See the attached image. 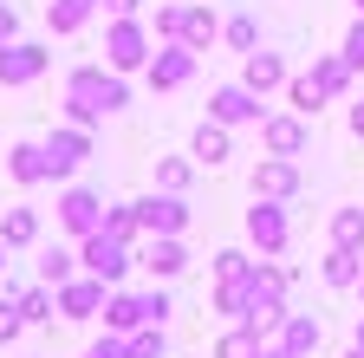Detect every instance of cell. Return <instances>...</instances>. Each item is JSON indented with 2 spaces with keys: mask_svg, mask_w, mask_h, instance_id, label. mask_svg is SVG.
Listing matches in <instances>:
<instances>
[{
  "mask_svg": "<svg viewBox=\"0 0 364 358\" xmlns=\"http://www.w3.org/2000/svg\"><path fill=\"white\" fill-rule=\"evenodd\" d=\"M130 105V85H124V72H111V65H78L72 78H65V124H105L111 111H124Z\"/></svg>",
  "mask_w": 364,
  "mask_h": 358,
  "instance_id": "obj_1",
  "label": "cell"
},
{
  "mask_svg": "<svg viewBox=\"0 0 364 358\" xmlns=\"http://www.w3.org/2000/svg\"><path fill=\"white\" fill-rule=\"evenodd\" d=\"M78 267H85V274H98L105 287H124V274L136 267V241H124V235H111V228H91V235L78 241Z\"/></svg>",
  "mask_w": 364,
  "mask_h": 358,
  "instance_id": "obj_2",
  "label": "cell"
},
{
  "mask_svg": "<svg viewBox=\"0 0 364 358\" xmlns=\"http://www.w3.org/2000/svg\"><path fill=\"white\" fill-rule=\"evenodd\" d=\"M150 26L144 20H136V14H117L111 26H105V65L111 72H144L150 65Z\"/></svg>",
  "mask_w": 364,
  "mask_h": 358,
  "instance_id": "obj_3",
  "label": "cell"
},
{
  "mask_svg": "<svg viewBox=\"0 0 364 358\" xmlns=\"http://www.w3.org/2000/svg\"><path fill=\"white\" fill-rule=\"evenodd\" d=\"M39 150H46V176H78L85 169V157H91V130L85 124H59L53 137H39Z\"/></svg>",
  "mask_w": 364,
  "mask_h": 358,
  "instance_id": "obj_4",
  "label": "cell"
},
{
  "mask_svg": "<svg viewBox=\"0 0 364 358\" xmlns=\"http://www.w3.org/2000/svg\"><path fill=\"white\" fill-rule=\"evenodd\" d=\"M53 215H59V228H65V235H78V241H85L91 228H105V196H98V189H85V183H72V189L59 196V209H53Z\"/></svg>",
  "mask_w": 364,
  "mask_h": 358,
  "instance_id": "obj_5",
  "label": "cell"
},
{
  "mask_svg": "<svg viewBox=\"0 0 364 358\" xmlns=\"http://www.w3.org/2000/svg\"><path fill=\"white\" fill-rule=\"evenodd\" d=\"M287 235H293L287 209L267 202V196H254V209H247V241H254L260 254H287Z\"/></svg>",
  "mask_w": 364,
  "mask_h": 358,
  "instance_id": "obj_6",
  "label": "cell"
},
{
  "mask_svg": "<svg viewBox=\"0 0 364 358\" xmlns=\"http://www.w3.org/2000/svg\"><path fill=\"white\" fill-rule=\"evenodd\" d=\"M144 78L156 85V92H176V85L196 78V53L182 46V39H163V46L150 53V65H144Z\"/></svg>",
  "mask_w": 364,
  "mask_h": 358,
  "instance_id": "obj_7",
  "label": "cell"
},
{
  "mask_svg": "<svg viewBox=\"0 0 364 358\" xmlns=\"http://www.w3.org/2000/svg\"><path fill=\"white\" fill-rule=\"evenodd\" d=\"M53 300H59V320H91V312H105L111 287L98 274H72L65 287H53Z\"/></svg>",
  "mask_w": 364,
  "mask_h": 358,
  "instance_id": "obj_8",
  "label": "cell"
},
{
  "mask_svg": "<svg viewBox=\"0 0 364 358\" xmlns=\"http://www.w3.org/2000/svg\"><path fill=\"white\" fill-rule=\"evenodd\" d=\"M46 65H53V53H46L39 39H7V46H0V85H33Z\"/></svg>",
  "mask_w": 364,
  "mask_h": 358,
  "instance_id": "obj_9",
  "label": "cell"
},
{
  "mask_svg": "<svg viewBox=\"0 0 364 358\" xmlns=\"http://www.w3.org/2000/svg\"><path fill=\"white\" fill-rule=\"evenodd\" d=\"M136 221H144V235H182V228H189V202L156 189V196L136 202Z\"/></svg>",
  "mask_w": 364,
  "mask_h": 358,
  "instance_id": "obj_10",
  "label": "cell"
},
{
  "mask_svg": "<svg viewBox=\"0 0 364 358\" xmlns=\"http://www.w3.org/2000/svg\"><path fill=\"white\" fill-rule=\"evenodd\" d=\"M208 117L235 130V124H260L267 111H260V92H247V85H221V92L208 98Z\"/></svg>",
  "mask_w": 364,
  "mask_h": 358,
  "instance_id": "obj_11",
  "label": "cell"
},
{
  "mask_svg": "<svg viewBox=\"0 0 364 358\" xmlns=\"http://www.w3.org/2000/svg\"><path fill=\"white\" fill-rule=\"evenodd\" d=\"M254 196H267V202H293V196H299V163H293V157H260V169H254Z\"/></svg>",
  "mask_w": 364,
  "mask_h": 358,
  "instance_id": "obj_12",
  "label": "cell"
},
{
  "mask_svg": "<svg viewBox=\"0 0 364 358\" xmlns=\"http://www.w3.org/2000/svg\"><path fill=\"white\" fill-rule=\"evenodd\" d=\"M136 267H150L156 280H176L182 267H189V248H182V235H150L136 248Z\"/></svg>",
  "mask_w": 364,
  "mask_h": 358,
  "instance_id": "obj_13",
  "label": "cell"
},
{
  "mask_svg": "<svg viewBox=\"0 0 364 358\" xmlns=\"http://www.w3.org/2000/svg\"><path fill=\"white\" fill-rule=\"evenodd\" d=\"M260 144H267V157H299V150H306V117H299V111L260 117Z\"/></svg>",
  "mask_w": 364,
  "mask_h": 358,
  "instance_id": "obj_14",
  "label": "cell"
},
{
  "mask_svg": "<svg viewBox=\"0 0 364 358\" xmlns=\"http://www.w3.org/2000/svg\"><path fill=\"white\" fill-rule=\"evenodd\" d=\"M287 78H293V72H287L280 53H260V46H254V53L241 59V85H247V92H260V98H267V92H280Z\"/></svg>",
  "mask_w": 364,
  "mask_h": 358,
  "instance_id": "obj_15",
  "label": "cell"
},
{
  "mask_svg": "<svg viewBox=\"0 0 364 358\" xmlns=\"http://www.w3.org/2000/svg\"><path fill=\"white\" fill-rule=\"evenodd\" d=\"M189 157L202 163V169H215V163H228V157H235V144H228V124H196V137H189Z\"/></svg>",
  "mask_w": 364,
  "mask_h": 358,
  "instance_id": "obj_16",
  "label": "cell"
},
{
  "mask_svg": "<svg viewBox=\"0 0 364 358\" xmlns=\"http://www.w3.org/2000/svg\"><path fill=\"white\" fill-rule=\"evenodd\" d=\"M105 326H111V332H136V326H150V320H144V293L111 287V300H105Z\"/></svg>",
  "mask_w": 364,
  "mask_h": 358,
  "instance_id": "obj_17",
  "label": "cell"
},
{
  "mask_svg": "<svg viewBox=\"0 0 364 358\" xmlns=\"http://www.w3.org/2000/svg\"><path fill=\"white\" fill-rule=\"evenodd\" d=\"M7 176H14L20 189L53 183V176H46V150H39V144H14V150H7Z\"/></svg>",
  "mask_w": 364,
  "mask_h": 358,
  "instance_id": "obj_18",
  "label": "cell"
},
{
  "mask_svg": "<svg viewBox=\"0 0 364 358\" xmlns=\"http://www.w3.org/2000/svg\"><path fill=\"white\" fill-rule=\"evenodd\" d=\"M98 7H105V0H46V26H53V33H78V26H91Z\"/></svg>",
  "mask_w": 364,
  "mask_h": 358,
  "instance_id": "obj_19",
  "label": "cell"
},
{
  "mask_svg": "<svg viewBox=\"0 0 364 358\" xmlns=\"http://www.w3.org/2000/svg\"><path fill=\"white\" fill-rule=\"evenodd\" d=\"M215 39H221V20L208 7H182V46H189V53H208Z\"/></svg>",
  "mask_w": 364,
  "mask_h": 358,
  "instance_id": "obj_20",
  "label": "cell"
},
{
  "mask_svg": "<svg viewBox=\"0 0 364 358\" xmlns=\"http://www.w3.org/2000/svg\"><path fill=\"white\" fill-rule=\"evenodd\" d=\"M260 352H267V339H260L247 320H235V326L215 339V358H260Z\"/></svg>",
  "mask_w": 364,
  "mask_h": 358,
  "instance_id": "obj_21",
  "label": "cell"
},
{
  "mask_svg": "<svg viewBox=\"0 0 364 358\" xmlns=\"http://www.w3.org/2000/svg\"><path fill=\"white\" fill-rule=\"evenodd\" d=\"M280 345H287L293 358H312V352H318V320H306V312H287V320H280Z\"/></svg>",
  "mask_w": 364,
  "mask_h": 358,
  "instance_id": "obj_22",
  "label": "cell"
},
{
  "mask_svg": "<svg viewBox=\"0 0 364 358\" xmlns=\"http://www.w3.org/2000/svg\"><path fill=\"white\" fill-rule=\"evenodd\" d=\"M39 241V209H7L0 215V248H33Z\"/></svg>",
  "mask_w": 364,
  "mask_h": 358,
  "instance_id": "obj_23",
  "label": "cell"
},
{
  "mask_svg": "<svg viewBox=\"0 0 364 358\" xmlns=\"http://www.w3.org/2000/svg\"><path fill=\"white\" fill-rule=\"evenodd\" d=\"M364 280V254L358 248H332L326 254V287H358Z\"/></svg>",
  "mask_w": 364,
  "mask_h": 358,
  "instance_id": "obj_24",
  "label": "cell"
},
{
  "mask_svg": "<svg viewBox=\"0 0 364 358\" xmlns=\"http://www.w3.org/2000/svg\"><path fill=\"white\" fill-rule=\"evenodd\" d=\"M312 85H318V98H338L345 85H351V65L345 59H312V72H306Z\"/></svg>",
  "mask_w": 364,
  "mask_h": 358,
  "instance_id": "obj_25",
  "label": "cell"
},
{
  "mask_svg": "<svg viewBox=\"0 0 364 358\" xmlns=\"http://www.w3.org/2000/svg\"><path fill=\"white\" fill-rule=\"evenodd\" d=\"M247 300H254L247 280H215V312L221 320H247Z\"/></svg>",
  "mask_w": 364,
  "mask_h": 358,
  "instance_id": "obj_26",
  "label": "cell"
},
{
  "mask_svg": "<svg viewBox=\"0 0 364 358\" xmlns=\"http://www.w3.org/2000/svg\"><path fill=\"white\" fill-rule=\"evenodd\" d=\"M20 312H26V326H46L59 312V300H53V287L46 280H33V287H20Z\"/></svg>",
  "mask_w": 364,
  "mask_h": 358,
  "instance_id": "obj_27",
  "label": "cell"
},
{
  "mask_svg": "<svg viewBox=\"0 0 364 358\" xmlns=\"http://www.w3.org/2000/svg\"><path fill=\"white\" fill-rule=\"evenodd\" d=\"M72 274H78V254H72V248H46V254H39V280H46V287H65Z\"/></svg>",
  "mask_w": 364,
  "mask_h": 358,
  "instance_id": "obj_28",
  "label": "cell"
},
{
  "mask_svg": "<svg viewBox=\"0 0 364 358\" xmlns=\"http://www.w3.org/2000/svg\"><path fill=\"white\" fill-rule=\"evenodd\" d=\"M189 183H196V157H163V163H156V189L182 196Z\"/></svg>",
  "mask_w": 364,
  "mask_h": 358,
  "instance_id": "obj_29",
  "label": "cell"
},
{
  "mask_svg": "<svg viewBox=\"0 0 364 358\" xmlns=\"http://www.w3.org/2000/svg\"><path fill=\"white\" fill-rule=\"evenodd\" d=\"M332 248H364V209H338L332 215Z\"/></svg>",
  "mask_w": 364,
  "mask_h": 358,
  "instance_id": "obj_30",
  "label": "cell"
},
{
  "mask_svg": "<svg viewBox=\"0 0 364 358\" xmlns=\"http://www.w3.org/2000/svg\"><path fill=\"white\" fill-rule=\"evenodd\" d=\"M221 39H228V46H235L241 59H247V53L260 46V26H254V14H235V20H228V26H221Z\"/></svg>",
  "mask_w": 364,
  "mask_h": 358,
  "instance_id": "obj_31",
  "label": "cell"
},
{
  "mask_svg": "<svg viewBox=\"0 0 364 358\" xmlns=\"http://www.w3.org/2000/svg\"><path fill=\"white\" fill-rule=\"evenodd\" d=\"M26 332V312H20V293H7L0 287V345H14Z\"/></svg>",
  "mask_w": 364,
  "mask_h": 358,
  "instance_id": "obj_32",
  "label": "cell"
},
{
  "mask_svg": "<svg viewBox=\"0 0 364 358\" xmlns=\"http://www.w3.org/2000/svg\"><path fill=\"white\" fill-rule=\"evenodd\" d=\"M254 267H260V260H247L241 248H221V254H215V280H254Z\"/></svg>",
  "mask_w": 364,
  "mask_h": 358,
  "instance_id": "obj_33",
  "label": "cell"
},
{
  "mask_svg": "<svg viewBox=\"0 0 364 358\" xmlns=\"http://www.w3.org/2000/svg\"><path fill=\"white\" fill-rule=\"evenodd\" d=\"M105 228H111V235H124V241H136V235H144V221H136V202H111V209H105Z\"/></svg>",
  "mask_w": 364,
  "mask_h": 358,
  "instance_id": "obj_34",
  "label": "cell"
},
{
  "mask_svg": "<svg viewBox=\"0 0 364 358\" xmlns=\"http://www.w3.org/2000/svg\"><path fill=\"white\" fill-rule=\"evenodd\" d=\"M287 105H293L299 117H318V105H326V98H318L312 78H287Z\"/></svg>",
  "mask_w": 364,
  "mask_h": 358,
  "instance_id": "obj_35",
  "label": "cell"
},
{
  "mask_svg": "<svg viewBox=\"0 0 364 358\" xmlns=\"http://www.w3.org/2000/svg\"><path fill=\"white\" fill-rule=\"evenodd\" d=\"M169 345H163V326H136L130 332V358H163Z\"/></svg>",
  "mask_w": 364,
  "mask_h": 358,
  "instance_id": "obj_36",
  "label": "cell"
},
{
  "mask_svg": "<svg viewBox=\"0 0 364 358\" xmlns=\"http://www.w3.org/2000/svg\"><path fill=\"white\" fill-rule=\"evenodd\" d=\"M85 358H130V332H111V326H105V339L85 345Z\"/></svg>",
  "mask_w": 364,
  "mask_h": 358,
  "instance_id": "obj_37",
  "label": "cell"
},
{
  "mask_svg": "<svg viewBox=\"0 0 364 358\" xmlns=\"http://www.w3.org/2000/svg\"><path fill=\"white\" fill-rule=\"evenodd\" d=\"M338 59H345L351 72H364V20H358V26L345 33V53H338Z\"/></svg>",
  "mask_w": 364,
  "mask_h": 358,
  "instance_id": "obj_38",
  "label": "cell"
},
{
  "mask_svg": "<svg viewBox=\"0 0 364 358\" xmlns=\"http://www.w3.org/2000/svg\"><path fill=\"white\" fill-rule=\"evenodd\" d=\"M144 320H150V326H163V320H169V293H163V287H150V293H144Z\"/></svg>",
  "mask_w": 364,
  "mask_h": 358,
  "instance_id": "obj_39",
  "label": "cell"
},
{
  "mask_svg": "<svg viewBox=\"0 0 364 358\" xmlns=\"http://www.w3.org/2000/svg\"><path fill=\"white\" fill-rule=\"evenodd\" d=\"M156 39H182V7H156Z\"/></svg>",
  "mask_w": 364,
  "mask_h": 358,
  "instance_id": "obj_40",
  "label": "cell"
},
{
  "mask_svg": "<svg viewBox=\"0 0 364 358\" xmlns=\"http://www.w3.org/2000/svg\"><path fill=\"white\" fill-rule=\"evenodd\" d=\"M7 39H20V14L7 7V0H0V46H7Z\"/></svg>",
  "mask_w": 364,
  "mask_h": 358,
  "instance_id": "obj_41",
  "label": "cell"
},
{
  "mask_svg": "<svg viewBox=\"0 0 364 358\" xmlns=\"http://www.w3.org/2000/svg\"><path fill=\"white\" fill-rule=\"evenodd\" d=\"M136 7H144V0H105V14L117 20V14H136Z\"/></svg>",
  "mask_w": 364,
  "mask_h": 358,
  "instance_id": "obj_42",
  "label": "cell"
},
{
  "mask_svg": "<svg viewBox=\"0 0 364 358\" xmlns=\"http://www.w3.org/2000/svg\"><path fill=\"white\" fill-rule=\"evenodd\" d=\"M351 137H364V105H358V111H351Z\"/></svg>",
  "mask_w": 364,
  "mask_h": 358,
  "instance_id": "obj_43",
  "label": "cell"
},
{
  "mask_svg": "<svg viewBox=\"0 0 364 358\" xmlns=\"http://www.w3.org/2000/svg\"><path fill=\"white\" fill-rule=\"evenodd\" d=\"M260 358H293V352H287V345H267V352H260Z\"/></svg>",
  "mask_w": 364,
  "mask_h": 358,
  "instance_id": "obj_44",
  "label": "cell"
},
{
  "mask_svg": "<svg viewBox=\"0 0 364 358\" xmlns=\"http://www.w3.org/2000/svg\"><path fill=\"white\" fill-rule=\"evenodd\" d=\"M351 345H364V320H358V332H351Z\"/></svg>",
  "mask_w": 364,
  "mask_h": 358,
  "instance_id": "obj_45",
  "label": "cell"
},
{
  "mask_svg": "<svg viewBox=\"0 0 364 358\" xmlns=\"http://www.w3.org/2000/svg\"><path fill=\"white\" fill-rule=\"evenodd\" d=\"M345 358H364V345H351V352H345Z\"/></svg>",
  "mask_w": 364,
  "mask_h": 358,
  "instance_id": "obj_46",
  "label": "cell"
},
{
  "mask_svg": "<svg viewBox=\"0 0 364 358\" xmlns=\"http://www.w3.org/2000/svg\"><path fill=\"white\" fill-rule=\"evenodd\" d=\"M0 267H7V248H0Z\"/></svg>",
  "mask_w": 364,
  "mask_h": 358,
  "instance_id": "obj_47",
  "label": "cell"
},
{
  "mask_svg": "<svg viewBox=\"0 0 364 358\" xmlns=\"http://www.w3.org/2000/svg\"><path fill=\"white\" fill-rule=\"evenodd\" d=\"M358 14H364V0H358Z\"/></svg>",
  "mask_w": 364,
  "mask_h": 358,
  "instance_id": "obj_48",
  "label": "cell"
},
{
  "mask_svg": "<svg viewBox=\"0 0 364 358\" xmlns=\"http://www.w3.org/2000/svg\"><path fill=\"white\" fill-rule=\"evenodd\" d=\"M358 287H364V280H358Z\"/></svg>",
  "mask_w": 364,
  "mask_h": 358,
  "instance_id": "obj_49",
  "label": "cell"
}]
</instances>
